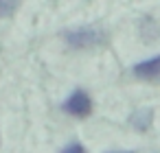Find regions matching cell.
<instances>
[{"label": "cell", "instance_id": "1", "mask_svg": "<svg viewBox=\"0 0 160 153\" xmlns=\"http://www.w3.org/2000/svg\"><path fill=\"white\" fill-rule=\"evenodd\" d=\"M64 40L75 50H90V48L103 46L108 42V33L103 29H99V26H79V29L66 31Z\"/></svg>", "mask_w": 160, "mask_h": 153}, {"label": "cell", "instance_id": "2", "mask_svg": "<svg viewBox=\"0 0 160 153\" xmlns=\"http://www.w3.org/2000/svg\"><path fill=\"white\" fill-rule=\"evenodd\" d=\"M62 109H64L66 114L75 116V118H86V116H90V112H92V101H90V96H88L83 90H75V92H70L68 98L62 103Z\"/></svg>", "mask_w": 160, "mask_h": 153}, {"label": "cell", "instance_id": "3", "mask_svg": "<svg viewBox=\"0 0 160 153\" xmlns=\"http://www.w3.org/2000/svg\"><path fill=\"white\" fill-rule=\"evenodd\" d=\"M132 72H134L136 79H142V81L160 79V55L149 57V59H145V61H138V64L132 68Z\"/></svg>", "mask_w": 160, "mask_h": 153}, {"label": "cell", "instance_id": "4", "mask_svg": "<svg viewBox=\"0 0 160 153\" xmlns=\"http://www.w3.org/2000/svg\"><path fill=\"white\" fill-rule=\"evenodd\" d=\"M129 122H132V127L136 131H147L151 127V122H153V112L151 109H138V112L132 114Z\"/></svg>", "mask_w": 160, "mask_h": 153}, {"label": "cell", "instance_id": "5", "mask_svg": "<svg viewBox=\"0 0 160 153\" xmlns=\"http://www.w3.org/2000/svg\"><path fill=\"white\" fill-rule=\"evenodd\" d=\"M22 0H0V18H7V16H13L16 9L20 7Z\"/></svg>", "mask_w": 160, "mask_h": 153}, {"label": "cell", "instance_id": "6", "mask_svg": "<svg viewBox=\"0 0 160 153\" xmlns=\"http://www.w3.org/2000/svg\"><path fill=\"white\" fill-rule=\"evenodd\" d=\"M62 153H86V149H83V144H79V142H70V144H66V146L62 149Z\"/></svg>", "mask_w": 160, "mask_h": 153}, {"label": "cell", "instance_id": "7", "mask_svg": "<svg viewBox=\"0 0 160 153\" xmlns=\"http://www.w3.org/2000/svg\"><path fill=\"white\" fill-rule=\"evenodd\" d=\"M110 153H132V151H110Z\"/></svg>", "mask_w": 160, "mask_h": 153}]
</instances>
